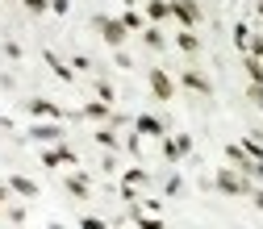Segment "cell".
I'll use <instances>...</instances> for the list:
<instances>
[{
	"mask_svg": "<svg viewBox=\"0 0 263 229\" xmlns=\"http://www.w3.org/2000/svg\"><path fill=\"white\" fill-rule=\"evenodd\" d=\"M142 38H146V46H151V50H163V34H159V29H155V25L146 29V34H142Z\"/></svg>",
	"mask_w": 263,
	"mask_h": 229,
	"instance_id": "22",
	"label": "cell"
},
{
	"mask_svg": "<svg viewBox=\"0 0 263 229\" xmlns=\"http://www.w3.org/2000/svg\"><path fill=\"white\" fill-rule=\"evenodd\" d=\"M67 162H76V150H71V146L42 150V167H67Z\"/></svg>",
	"mask_w": 263,
	"mask_h": 229,
	"instance_id": "5",
	"label": "cell"
},
{
	"mask_svg": "<svg viewBox=\"0 0 263 229\" xmlns=\"http://www.w3.org/2000/svg\"><path fill=\"white\" fill-rule=\"evenodd\" d=\"M259 17H263V0H259Z\"/></svg>",
	"mask_w": 263,
	"mask_h": 229,
	"instance_id": "34",
	"label": "cell"
},
{
	"mask_svg": "<svg viewBox=\"0 0 263 229\" xmlns=\"http://www.w3.org/2000/svg\"><path fill=\"white\" fill-rule=\"evenodd\" d=\"M146 84H151V92L159 96V100H172V96H176V84H172V75H167V71H159V67L146 75Z\"/></svg>",
	"mask_w": 263,
	"mask_h": 229,
	"instance_id": "4",
	"label": "cell"
},
{
	"mask_svg": "<svg viewBox=\"0 0 263 229\" xmlns=\"http://www.w3.org/2000/svg\"><path fill=\"white\" fill-rule=\"evenodd\" d=\"M134 129H138L142 138H163V121H159V117H138Z\"/></svg>",
	"mask_w": 263,
	"mask_h": 229,
	"instance_id": "11",
	"label": "cell"
},
{
	"mask_svg": "<svg viewBox=\"0 0 263 229\" xmlns=\"http://www.w3.org/2000/svg\"><path fill=\"white\" fill-rule=\"evenodd\" d=\"M251 200H255V209H263V188H251Z\"/></svg>",
	"mask_w": 263,
	"mask_h": 229,
	"instance_id": "31",
	"label": "cell"
},
{
	"mask_svg": "<svg viewBox=\"0 0 263 229\" xmlns=\"http://www.w3.org/2000/svg\"><path fill=\"white\" fill-rule=\"evenodd\" d=\"M121 183H125V188H146V183H151V175H146L142 167H129V171L121 175Z\"/></svg>",
	"mask_w": 263,
	"mask_h": 229,
	"instance_id": "16",
	"label": "cell"
},
{
	"mask_svg": "<svg viewBox=\"0 0 263 229\" xmlns=\"http://www.w3.org/2000/svg\"><path fill=\"white\" fill-rule=\"evenodd\" d=\"M9 221H17V225H21V221H25V209H21V204H13V209H9Z\"/></svg>",
	"mask_w": 263,
	"mask_h": 229,
	"instance_id": "29",
	"label": "cell"
},
{
	"mask_svg": "<svg viewBox=\"0 0 263 229\" xmlns=\"http://www.w3.org/2000/svg\"><path fill=\"white\" fill-rule=\"evenodd\" d=\"M172 17H176L184 29H192L196 21H201V9H196V0H172Z\"/></svg>",
	"mask_w": 263,
	"mask_h": 229,
	"instance_id": "3",
	"label": "cell"
},
{
	"mask_svg": "<svg viewBox=\"0 0 263 229\" xmlns=\"http://www.w3.org/2000/svg\"><path fill=\"white\" fill-rule=\"evenodd\" d=\"M213 183H217V192H226V196H251V188H255L242 171H230V167H226V171H217V179H213Z\"/></svg>",
	"mask_w": 263,
	"mask_h": 229,
	"instance_id": "1",
	"label": "cell"
},
{
	"mask_svg": "<svg viewBox=\"0 0 263 229\" xmlns=\"http://www.w3.org/2000/svg\"><path fill=\"white\" fill-rule=\"evenodd\" d=\"M9 192H17V196H38V183L25 179V175H13V179H9Z\"/></svg>",
	"mask_w": 263,
	"mask_h": 229,
	"instance_id": "13",
	"label": "cell"
},
{
	"mask_svg": "<svg viewBox=\"0 0 263 229\" xmlns=\"http://www.w3.org/2000/svg\"><path fill=\"white\" fill-rule=\"evenodd\" d=\"M50 229H67V225H59V221H50Z\"/></svg>",
	"mask_w": 263,
	"mask_h": 229,
	"instance_id": "32",
	"label": "cell"
},
{
	"mask_svg": "<svg viewBox=\"0 0 263 229\" xmlns=\"http://www.w3.org/2000/svg\"><path fill=\"white\" fill-rule=\"evenodd\" d=\"M29 113H34V117H50V121H54V117H67L54 100H46V96H34V100H29Z\"/></svg>",
	"mask_w": 263,
	"mask_h": 229,
	"instance_id": "8",
	"label": "cell"
},
{
	"mask_svg": "<svg viewBox=\"0 0 263 229\" xmlns=\"http://www.w3.org/2000/svg\"><path fill=\"white\" fill-rule=\"evenodd\" d=\"M146 17H151V21L172 17V0H146Z\"/></svg>",
	"mask_w": 263,
	"mask_h": 229,
	"instance_id": "14",
	"label": "cell"
},
{
	"mask_svg": "<svg viewBox=\"0 0 263 229\" xmlns=\"http://www.w3.org/2000/svg\"><path fill=\"white\" fill-rule=\"evenodd\" d=\"M63 183H67V192H71V196H80V200H84V196H88V175H84V171H76V175H67V179H63Z\"/></svg>",
	"mask_w": 263,
	"mask_h": 229,
	"instance_id": "15",
	"label": "cell"
},
{
	"mask_svg": "<svg viewBox=\"0 0 263 229\" xmlns=\"http://www.w3.org/2000/svg\"><path fill=\"white\" fill-rule=\"evenodd\" d=\"M80 117H88V121H109V117H113V105L92 100V105H84V109H80Z\"/></svg>",
	"mask_w": 263,
	"mask_h": 229,
	"instance_id": "10",
	"label": "cell"
},
{
	"mask_svg": "<svg viewBox=\"0 0 263 229\" xmlns=\"http://www.w3.org/2000/svg\"><path fill=\"white\" fill-rule=\"evenodd\" d=\"M242 150H247V154H251L255 162H263V146H259L255 138H247V142H242Z\"/></svg>",
	"mask_w": 263,
	"mask_h": 229,
	"instance_id": "24",
	"label": "cell"
},
{
	"mask_svg": "<svg viewBox=\"0 0 263 229\" xmlns=\"http://www.w3.org/2000/svg\"><path fill=\"white\" fill-rule=\"evenodd\" d=\"M96 96H101L105 105H113V88H109V84H96Z\"/></svg>",
	"mask_w": 263,
	"mask_h": 229,
	"instance_id": "26",
	"label": "cell"
},
{
	"mask_svg": "<svg viewBox=\"0 0 263 229\" xmlns=\"http://www.w3.org/2000/svg\"><path fill=\"white\" fill-rule=\"evenodd\" d=\"M176 46H180L184 54H196V50H201V46H196V34H192V29H180V38H176Z\"/></svg>",
	"mask_w": 263,
	"mask_h": 229,
	"instance_id": "18",
	"label": "cell"
},
{
	"mask_svg": "<svg viewBox=\"0 0 263 229\" xmlns=\"http://www.w3.org/2000/svg\"><path fill=\"white\" fill-rule=\"evenodd\" d=\"M29 138H34V142H59L63 138V125L59 121H38L34 129H29Z\"/></svg>",
	"mask_w": 263,
	"mask_h": 229,
	"instance_id": "7",
	"label": "cell"
},
{
	"mask_svg": "<svg viewBox=\"0 0 263 229\" xmlns=\"http://www.w3.org/2000/svg\"><path fill=\"white\" fill-rule=\"evenodd\" d=\"M180 183H184V179H180V175H172V179H167V188H163V192H167V196H180Z\"/></svg>",
	"mask_w": 263,
	"mask_h": 229,
	"instance_id": "27",
	"label": "cell"
},
{
	"mask_svg": "<svg viewBox=\"0 0 263 229\" xmlns=\"http://www.w3.org/2000/svg\"><path fill=\"white\" fill-rule=\"evenodd\" d=\"M5 192H9V188H5V183H0V200H5Z\"/></svg>",
	"mask_w": 263,
	"mask_h": 229,
	"instance_id": "33",
	"label": "cell"
},
{
	"mask_svg": "<svg viewBox=\"0 0 263 229\" xmlns=\"http://www.w3.org/2000/svg\"><path fill=\"white\" fill-rule=\"evenodd\" d=\"M80 229H109V225L96 221V217H80Z\"/></svg>",
	"mask_w": 263,
	"mask_h": 229,
	"instance_id": "25",
	"label": "cell"
},
{
	"mask_svg": "<svg viewBox=\"0 0 263 229\" xmlns=\"http://www.w3.org/2000/svg\"><path fill=\"white\" fill-rule=\"evenodd\" d=\"M129 217H134V225H138V229H163V221H159V217H142V209H134Z\"/></svg>",
	"mask_w": 263,
	"mask_h": 229,
	"instance_id": "19",
	"label": "cell"
},
{
	"mask_svg": "<svg viewBox=\"0 0 263 229\" xmlns=\"http://www.w3.org/2000/svg\"><path fill=\"white\" fill-rule=\"evenodd\" d=\"M180 84H184L188 92H201V96L209 92V79H205V75H196V71H184V75H180Z\"/></svg>",
	"mask_w": 263,
	"mask_h": 229,
	"instance_id": "12",
	"label": "cell"
},
{
	"mask_svg": "<svg viewBox=\"0 0 263 229\" xmlns=\"http://www.w3.org/2000/svg\"><path fill=\"white\" fill-rule=\"evenodd\" d=\"M234 42H238V50H247V46H251V29H247L242 21L234 25Z\"/></svg>",
	"mask_w": 263,
	"mask_h": 229,
	"instance_id": "21",
	"label": "cell"
},
{
	"mask_svg": "<svg viewBox=\"0 0 263 229\" xmlns=\"http://www.w3.org/2000/svg\"><path fill=\"white\" fill-rule=\"evenodd\" d=\"M142 21H146V17L134 13V9H125V13H121V25H125V29H142Z\"/></svg>",
	"mask_w": 263,
	"mask_h": 229,
	"instance_id": "20",
	"label": "cell"
},
{
	"mask_svg": "<svg viewBox=\"0 0 263 229\" xmlns=\"http://www.w3.org/2000/svg\"><path fill=\"white\" fill-rule=\"evenodd\" d=\"M251 100H255V105L263 109V84H251Z\"/></svg>",
	"mask_w": 263,
	"mask_h": 229,
	"instance_id": "28",
	"label": "cell"
},
{
	"mask_svg": "<svg viewBox=\"0 0 263 229\" xmlns=\"http://www.w3.org/2000/svg\"><path fill=\"white\" fill-rule=\"evenodd\" d=\"M21 5H25L29 13H38V17H42V13H50V0H21Z\"/></svg>",
	"mask_w": 263,
	"mask_h": 229,
	"instance_id": "23",
	"label": "cell"
},
{
	"mask_svg": "<svg viewBox=\"0 0 263 229\" xmlns=\"http://www.w3.org/2000/svg\"><path fill=\"white\" fill-rule=\"evenodd\" d=\"M42 58H46V67H50V71H54V75H59L63 84H71V79H76V71H71L67 63H63V58L54 54V50H42Z\"/></svg>",
	"mask_w": 263,
	"mask_h": 229,
	"instance_id": "9",
	"label": "cell"
},
{
	"mask_svg": "<svg viewBox=\"0 0 263 229\" xmlns=\"http://www.w3.org/2000/svg\"><path fill=\"white\" fill-rule=\"evenodd\" d=\"M96 142H101L109 154H113V150H121V142H117V134H113V125H109V129H96Z\"/></svg>",
	"mask_w": 263,
	"mask_h": 229,
	"instance_id": "17",
	"label": "cell"
},
{
	"mask_svg": "<svg viewBox=\"0 0 263 229\" xmlns=\"http://www.w3.org/2000/svg\"><path fill=\"white\" fill-rule=\"evenodd\" d=\"M96 29L105 34V42H109V46H121V42H125V34H129V29L121 25V17H96Z\"/></svg>",
	"mask_w": 263,
	"mask_h": 229,
	"instance_id": "2",
	"label": "cell"
},
{
	"mask_svg": "<svg viewBox=\"0 0 263 229\" xmlns=\"http://www.w3.org/2000/svg\"><path fill=\"white\" fill-rule=\"evenodd\" d=\"M188 150H192V138H188V134H176V138H167V142H163V154H167L172 162H180Z\"/></svg>",
	"mask_w": 263,
	"mask_h": 229,
	"instance_id": "6",
	"label": "cell"
},
{
	"mask_svg": "<svg viewBox=\"0 0 263 229\" xmlns=\"http://www.w3.org/2000/svg\"><path fill=\"white\" fill-rule=\"evenodd\" d=\"M50 9H54V13L63 17V13H67V9H71V5H67V0H50Z\"/></svg>",
	"mask_w": 263,
	"mask_h": 229,
	"instance_id": "30",
	"label": "cell"
}]
</instances>
